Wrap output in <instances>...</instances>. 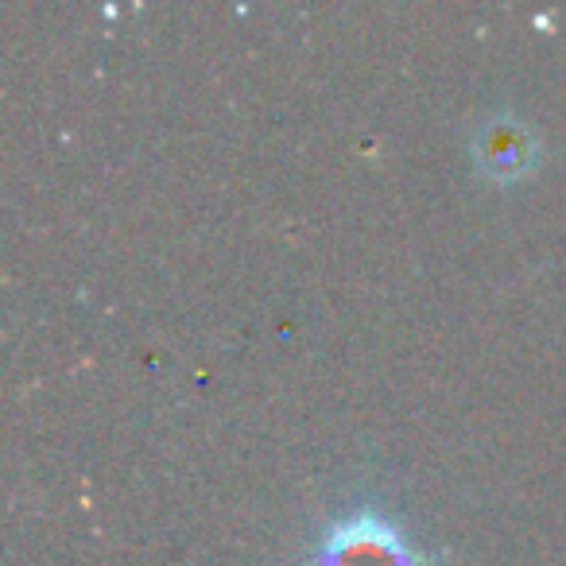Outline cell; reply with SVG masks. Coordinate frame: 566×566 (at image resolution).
Wrapping results in <instances>:
<instances>
[{
  "instance_id": "6da1fadb",
  "label": "cell",
  "mask_w": 566,
  "mask_h": 566,
  "mask_svg": "<svg viewBox=\"0 0 566 566\" xmlns=\"http://www.w3.org/2000/svg\"><path fill=\"white\" fill-rule=\"evenodd\" d=\"M315 566H419V555L385 516L357 512L323 535Z\"/></svg>"
},
{
  "instance_id": "7a4b0ae2",
  "label": "cell",
  "mask_w": 566,
  "mask_h": 566,
  "mask_svg": "<svg viewBox=\"0 0 566 566\" xmlns=\"http://www.w3.org/2000/svg\"><path fill=\"white\" fill-rule=\"evenodd\" d=\"M473 159L496 182L524 179L539 164V140L527 128V120L512 117V113H496L473 136Z\"/></svg>"
}]
</instances>
